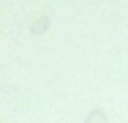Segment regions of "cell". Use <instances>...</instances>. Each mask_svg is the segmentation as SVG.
<instances>
[{"label":"cell","mask_w":128,"mask_h":123,"mask_svg":"<svg viewBox=\"0 0 128 123\" xmlns=\"http://www.w3.org/2000/svg\"><path fill=\"white\" fill-rule=\"evenodd\" d=\"M84 123H106V112L104 109H93V112H87V120Z\"/></svg>","instance_id":"cell-1"}]
</instances>
